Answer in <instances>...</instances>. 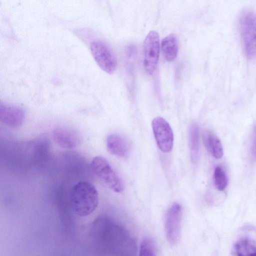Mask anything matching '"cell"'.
<instances>
[{
	"instance_id": "52a82bcc",
	"label": "cell",
	"mask_w": 256,
	"mask_h": 256,
	"mask_svg": "<svg viewBox=\"0 0 256 256\" xmlns=\"http://www.w3.org/2000/svg\"><path fill=\"white\" fill-rule=\"evenodd\" d=\"M152 128L159 148L164 153L170 152L174 144V135L170 124L164 118L158 116L153 120Z\"/></svg>"
},
{
	"instance_id": "6da1fadb",
	"label": "cell",
	"mask_w": 256,
	"mask_h": 256,
	"mask_svg": "<svg viewBox=\"0 0 256 256\" xmlns=\"http://www.w3.org/2000/svg\"><path fill=\"white\" fill-rule=\"evenodd\" d=\"M98 203V192L92 184L80 181L73 186L70 204L74 214L80 216H87L96 209Z\"/></svg>"
},
{
	"instance_id": "8fae6325",
	"label": "cell",
	"mask_w": 256,
	"mask_h": 256,
	"mask_svg": "<svg viewBox=\"0 0 256 256\" xmlns=\"http://www.w3.org/2000/svg\"><path fill=\"white\" fill-rule=\"evenodd\" d=\"M202 138L206 148L211 154L216 158H220L223 156V148L220 139L208 130L203 132Z\"/></svg>"
},
{
	"instance_id": "2e32d148",
	"label": "cell",
	"mask_w": 256,
	"mask_h": 256,
	"mask_svg": "<svg viewBox=\"0 0 256 256\" xmlns=\"http://www.w3.org/2000/svg\"><path fill=\"white\" fill-rule=\"evenodd\" d=\"M139 256H156V246L154 240L145 238L141 242Z\"/></svg>"
},
{
	"instance_id": "30bf717a",
	"label": "cell",
	"mask_w": 256,
	"mask_h": 256,
	"mask_svg": "<svg viewBox=\"0 0 256 256\" xmlns=\"http://www.w3.org/2000/svg\"><path fill=\"white\" fill-rule=\"evenodd\" d=\"M106 146L112 154L120 158H126L130 153V146L126 140L116 134H110L106 139Z\"/></svg>"
},
{
	"instance_id": "9a60e30c",
	"label": "cell",
	"mask_w": 256,
	"mask_h": 256,
	"mask_svg": "<svg viewBox=\"0 0 256 256\" xmlns=\"http://www.w3.org/2000/svg\"><path fill=\"white\" fill-rule=\"evenodd\" d=\"M214 184L219 190H224L228 182L227 176L224 170L220 166L216 168L214 174Z\"/></svg>"
},
{
	"instance_id": "8992f818",
	"label": "cell",
	"mask_w": 256,
	"mask_h": 256,
	"mask_svg": "<svg viewBox=\"0 0 256 256\" xmlns=\"http://www.w3.org/2000/svg\"><path fill=\"white\" fill-rule=\"evenodd\" d=\"M182 208L177 202L174 203L166 212L165 231L166 238L172 245L177 244L180 238Z\"/></svg>"
},
{
	"instance_id": "ba28073f",
	"label": "cell",
	"mask_w": 256,
	"mask_h": 256,
	"mask_svg": "<svg viewBox=\"0 0 256 256\" xmlns=\"http://www.w3.org/2000/svg\"><path fill=\"white\" fill-rule=\"evenodd\" d=\"M24 116L22 108L0 103V120L7 126L13 128L20 127L24 122Z\"/></svg>"
},
{
	"instance_id": "5bb4252c",
	"label": "cell",
	"mask_w": 256,
	"mask_h": 256,
	"mask_svg": "<svg viewBox=\"0 0 256 256\" xmlns=\"http://www.w3.org/2000/svg\"><path fill=\"white\" fill-rule=\"evenodd\" d=\"M189 141L192 160L195 162L198 160L200 150L199 130L196 124L190 127Z\"/></svg>"
},
{
	"instance_id": "3957f363",
	"label": "cell",
	"mask_w": 256,
	"mask_h": 256,
	"mask_svg": "<svg viewBox=\"0 0 256 256\" xmlns=\"http://www.w3.org/2000/svg\"><path fill=\"white\" fill-rule=\"evenodd\" d=\"M90 166L94 172L112 190L116 192H120L124 190L122 180L104 158L94 157Z\"/></svg>"
},
{
	"instance_id": "4fadbf2b",
	"label": "cell",
	"mask_w": 256,
	"mask_h": 256,
	"mask_svg": "<svg viewBox=\"0 0 256 256\" xmlns=\"http://www.w3.org/2000/svg\"><path fill=\"white\" fill-rule=\"evenodd\" d=\"M235 256H256V245L250 239L243 238L234 245Z\"/></svg>"
},
{
	"instance_id": "7a4b0ae2",
	"label": "cell",
	"mask_w": 256,
	"mask_h": 256,
	"mask_svg": "<svg viewBox=\"0 0 256 256\" xmlns=\"http://www.w3.org/2000/svg\"><path fill=\"white\" fill-rule=\"evenodd\" d=\"M240 33L243 48L248 59L256 58V14L246 11L239 20Z\"/></svg>"
},
{
	"instance_id": "277c9868",
	"label": "cell",
	"mask_w": 256,
	"mask_h": 256,
	"mask_svg": "<svg viewBox=\"0 0 256 256\" xmlns=\"http://www.w3.org/2000/svg\"><path fill=\"white\" fill-rule=\"evenodd\" d=\"M90 49L94 58L100 68L108 74H112L117 66V60L110 48L104 42H93Z\"/></svg>"
},
{
	"instance_id": "5b68a950",
	"label": "cell",
	"mask_w": 256,
	"mask_h": 256,
	"mask_svg": "<svg viewBox=\"0 0 256 256\" xmlns=\"http://www.w3.org/2000/svg\"><path fill=\"white\" fill-rule=\"evenodd\" d=\"M144 66L147 73L152 74L158 65L160 50V37L157 32L152 30L146 36L143 47Z\"/></svg>"
},
{
	"instance_id": "9c48e42d",
	"label": "cell",
	"mask_w": 256,
	"mask_h": 256,
	"mask_svg": "<svg viewBox=\"0 0 256 256\" xmlns=\"http://www.w3.org/2000/svg\"><path fill=\"white\" fill-rule=\"evenodd\" d=\"M53 137L58 145L67 148L76 147L80 142V138L77 132L66 127L56 128L54 130Z\"/></svg>"
},
{
	"instance_id": "7c38bea8",
	"label": "cell",
	"mask_w": 256,
	"mask_h": 256,
	"mask_svg": "<svg viewBox=\"0 0 256 256\" xmlns=\"http://www.w3.org/2000/svg\"><path fill=\"white\" fill-rule=\"evenodd\" d=\"M161 48L164 58L168 62L176 59L178 46L176 36L172 34L165 37L162 41Z\"/></svg>"
},
{
	"instance_id": "e0dca14e",
	"label": "cell",
	"mask_w": 256,
	"mask_h": 256,
	"mask_svg": "<svg viewBox=\"0 0 256 256\" xmlns=\"http://www.w3.org/2000/svg\"><path fill=\"white\" fill-rule=\"evenodd\" d=\"M252 150L253 155L256 156V134L253 141Z\"/></svg>"
}]
</instances>
